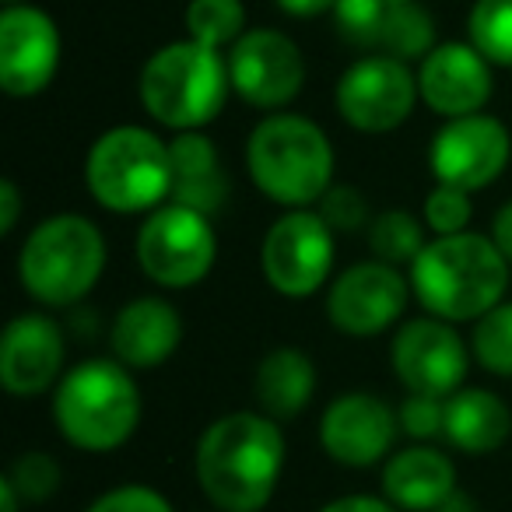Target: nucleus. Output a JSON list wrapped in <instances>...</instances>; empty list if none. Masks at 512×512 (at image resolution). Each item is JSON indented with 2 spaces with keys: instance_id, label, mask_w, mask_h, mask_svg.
Wrapping results in <instances>:
<instances>
[{
  "instance_id": "1",
  "label": "nucleus",
  "mask_w": 512,
  "mask_h": 512,
  "mask_svg": "<svg viewBox=\"0 0 512 512\" xmlns=\"http://www.w3.org/2000/svg\"><path fill=\"white\" fill-rule=\"evenodd\" d=\"M285 467V435L274 418L235 411L218 418L197 446V481L221 512H260Z\"/></svg>"
},
{
  "instance_id": "2",
  "label": "nucleus",
  "mask_w": 512,
  "mask_h": 512,
  "mask_svg": "<svg viewBox=\"0 0 512 512\" xmlns=\"http://www.w3.org/2000/svg\"><path fill=\"white\" fill-rule=\"evenodd\" d=\"M411 288L439 320H481L509 288V260L484 235H435L411 264Z\"/></svg>"
},
{
  "instance_id": "3",
  "label": "nucleus",
  "mask_w": 512,
  "mask_h": 512,
  "mask_svg": "<svg viewBox=\"0 0 512 512\" xmlns=\"http://www.w3.org/2000/svg\"><path fill=\"white\" fill-rule=\"evenodd\" d=\"M253 183L274 204L309 207L323 200L334 179V148L327 134L306 116H267L253 127L246 144Z\"/></svg>"
},
{
  "instance_id": "4",
  "label": "nucleus",
  "mask_w": 512,
  "mask_h": 512,
  "mask_svg": "<svg viewBox=\"0 0 512 512\" xmlns=\"http://www.w3.org/2000/svg\"><path fill=\"white\" fill-rule=\"evenodd\" d=\"M53 418L71 446L109 453L134 435L141 421V393L123 362H81L57 386Z\"/></svg>"
},
{
  "instance_id": "5",
  "label": "nucleus",
  "mask_w": 512,
  "mask_h": 512,
  "mask_svg": "<svg viewBox=\"0 0 512 512\" xmlns=\"http://www.w3.org/2000/svg\"><path fill=\"white\" fill-rule=\"evenodd\" d=\"M232 92L228 60L221 50L204 43H172L162 46L141 71V102L162 127L179 134L200 130L225 109Z\"/></svg>"
},
{
  "instance_id": "6",
  "label": "nucleus",
  "mask_w": 512,
  "mask_h": 512,
  "mask_svg": "<svg viewBox=\"0 0 512 512\" xmlns=\"http://www.w3.org/2000/svg\"><path fill=\"white\" fill-rule=\"evenodd\" d=\"M106 239L81 214H57L32 228L18 256L22 288L43 306H74L102 278Z\"/></svg>"
},
{
  "instance_id": "7",
  "label": "nucleus",
  "mask_w": 512,
  "mask_h": 512,
  "mask_svg": "<svg viewBox=\"0 0 512 512\" xmlns=\"http://www.w3.org/2000/svg\"><path fill=\"white\" fill-rule=\"evenodd\" d=\"M85 179L109 211H158L172 193V151L144 127H113L88 151Z\"/></svg>"
},
{
  "instance_id": "8",
  "label": "nucleus",
  "mask_w": 512,
  "mask_h": 512,
  "mask_svg": "<svg viewBox=\"0 0 512 512\" xmlns=\"http://www.w3.org/2000/svg\"><path fill=\"white\" fill-rule=\"evenodd\" d=\"M218 239L211 218L186 204H162L137 232V264L155 285L190 288L214 267Z\"/></svg>"
},
{
  "instance_id": "9",
  "label": "nucleus",
  "mask_w": 512,
  "mask_h": 512,
  "mask_svg": "<svg viewBox=\"0 0 512 512\" xmlns=\"http://www.w3.org/2000/svg\"><path fill=\"white\" fill-rule=\"evenodd\" d=\"M334 271V228L320 211L295 207L281 214L264 239V274L274 292L306 299Z\"/></svg>"
},
{
  "instance_id": "10",
  "label": "nucleus",
  "mask_w": 512,
  "mask_h": 512,
  "mask_svg": "<svg viewBox=\"0 0 512 512\" xmlns=\"http://www.w3.org/2000/svg\"><path fill=\"white\" fill-rule=\"evenodd\" d=\"M418 95V78L407 60L372 53L344 71L334 99L348 127L362 134H390L414 113Z\"/></svg>"
},
{
  "instance_id": "11",
  "label": "nucleus",
  "mask_w": 512,
  "mask_h": 512,
  "mask_svg": "<svg viewBox=\"0 0 512 512\" xmlns=\"http://www.w3.org/2000/svg\"><path fill=\"white\" fill-rule=\"evenodd\" d=\"M512 155V137L505 130V123H498L495 116H453L446 120V127L435 134L428 162L439 183L456 186V190H484L491 186L502 169L509 165Z\"/></svg>"
},
{
  "instance_id": "12",
  "label": "nucleus",
  "mask_w": 512,
  "mask_h": 512,
  "mask_svg": "<svg viewBox=\"0 0 512 512\" xmlns=\"http://www.w3.org/2000/svg\"><path fill=\"white\" fill-rule=\"evenodd\" d=\"M232 92L256 109L288 106L306 85L302 50L278 29H253L228 53Z\"/></svg>"
},
{
  "instance_id": "13",
  "label": "nucleus",
  "mask_w": 512,
  "mask_h": 512,
  "mask_svg": "<svg viewBox=\"0 0 512 512\" xmlns=\"http://www.w3.org/2000/svg\"><path fill=\"white\" fill-rule=\"evenodd\" d=\"M390 358L407 393L421 397H453L470 365L467 344L439 316L404 323L393 337Z\"/></svg>"
},
{
  "instance_id": "14",
  "label": "nucleus",
  "mask_w": 512,
  "mask_h": 512,
  "mask_svg": "<svg viewBox=\"0 0 512 512\" xmlns=\"http://www.w3.org/2000/svg\"><path fill=\"white\" fill-rule=\"evenodd\" d=\"M337 29L362 50L418 60L435 50V22L418 0H337Z\"/></svg>"
},
{
  "instance_id": "15",
  "label": "nucleus",
  "mask_w": 512,
  "mask_h": 512,
  "mask_svg": "<svg viewBox=\"0 0 512 512\" xmlns=\"http://www.w3.org/2000/svg\"><path fill=\"white\" fill-rule=\"evenodd\" d=\"M60 67V29L29 4H11L0 15V88L11 99H32Z\"/></svg>"
},
{
  "instance_id": "16",
  "label": "nucleus",
  "mask_w": 512,
  "mask_h": 512,
  "mask_svg": "<svg viewBox=\"0 0 512 512\" xmlns=\"http://www.w3.org/2000/svg\"><path fill=\"white\" fill-rule=\"evenodd\" d=\"M407 306V281L383 260L355 264L330 285L327 316L341 334L372 337L400 320Z\"/></svg>"
},
{
  "instance_id": "17",
  "label": "nucleus",
  "mask_w": 512,
  "mask_h": 512,
  "mask_svg": "<svg viewBox=\"0 0 512 512\" xmlns=\"http://www.w3.org/2000/svg\"><path fill=\"white\" fill-rule=\"evenodd\" d=\"M400 418L372 393H344L323 411L320 442L330 460L344 467H372L390 453Z\"/></svg>"
},
{
  "instance_id": "18",
  "label": "nucleus",
  "mask_w": 512,
  "mask_h": 512,
  "mask_svg": "<svg viewBox=\"0 0 512 512\" xmlns=\"http://www.w3.org/2000/svg\"><path fill=\"white\" fill-rule=\"evenodd\" d=\"M64 365V334L50 316L25 313L0 337V383L15 397L46 393Z\"/></svg>"
},
{
  "instance_id": "19",
  "label": "nucleus",
  "mask_w": 512,
  "mask_h": 512,
  "mask_svg": "<svg viewBox=\"0 0 512 512\" xmlns=\"http://www.w3.org/2000/svg\"><path fill=\"white\" fill-rule=\"evenodd\" d=\"M418 92L442 116H474L491 99V67L470 43L435 46L418 71Z\"/></svg>"
},
{
  "instance_id": "20",
  "label": "nucleus",
  "mask_w": 512,
  "mask_h": 512,
  "mask_svg": "<svg viewBox=\"0 0 512 512\" xmlns=\"http://www.w3.org/2000/svg\"><path fill=\"white\" fill-rule=\"evenodd\" d=\"M183 341L179 313L162 299H134L113 323V355L127 369H158Z\"/></svg>"
},
{
  "instance_id": "21",
  "label": "nucleus",
  "mask_w": 512,
  "mask_h": 512,
  "mask_svg": "<svg viewBox=\"0 0 512 512\" xmlns=\"http://www.w3.org/2000/svg\"><path fill=\"white\" fill-rule=\"evenodd\" d=\"M456 491V470L449 456L432 446H411L397 453L383 470V495L397 509L428 512L442 509Z\"/></svg>"
},
{
  "instance_id": "22",
  "label": "nucleus",
  "mask_w": 512,
  "mask_h": 512,
  "mask_svg": "<svg viewBox=\"0 0 512 512\" xmlns=\"http://www.w3.org/2000/svg\"><path fill=\"white\" fill-rule=\"evenodd\" d=\"M172 151V200L211 218L228 197V176L218 151L200 130H186L169 144Z\"/></svg>"
},
{
  "instance_id": "23",
  "label": "nucleus",
  "mask_w": 512,
  "mask_h": 512,
  "mask_svg": "<svg viewBox=\"0 0 512 512\" xmlns=\"http://www.w3.org/2000/svg\"><path fill=\"white\" fill-rule=\"evenodd\" d=\"M512 432V414L491 390H456L446 397V425L442 435L460 453H495Z\"/></svg>"
},
{
  "instance_id": "24",
  "label": "nucleus",
  "mask_w": 512,
  "mask_h": 512,
  "mask_svg": "<svg viewBox=\"0 0 512 512\" xmlns=\"http://www.w3.org/2000/svg\"><path fill=\"white\" fill-rule=\"evenodd\" d=\"M253 390L267 418H295L313 400L316 369L302 351L278 348L260 362L253 379Z\"/></svg>"
},
{
  "instance_id": "25",
  "label": "nucleus",
  "mask_w": 512,
  "mask_h": 512,
  "mask_svg": "<svg viewBox=\"0 0 512 512\" xmlns=\"http://www.w3.org/2000/svg\"><path fill=\"white\" fill-rule=\"evenodd\" d=\"M246 8L242 0H190L186 8V32L193 43L221 50L246 36Z\"/></svg>"
},
{
  "instance_id": "26",
  "label": "nucleus",
  "mask_w": 512,
  "mask_h": 512,
  "mask_svg": "<svg viewBox=\"0 0 512 512\" xmlns=\"http://www.w3.org/2000/svg\"><path fill=\"white\" fill-rule=\"evenodd\" d=\"M470 46L488 64L512 67V0H477L467 18Z\"/></svg>"
},
{
  "instance_id": "27",
  "label": "nucleus",
  "mask_w": 512,
  "mask_h": 512,
  "mask_svg": "<svg viewBox=\"0 0 512 512\" xmlns=\"http://www.w3.org/2000/svg\"><path fill=\"white\" fill-rule=\"evenodd\" d=\"M369 246L376 253V260L397 267V264H414L428 242L418 218H411L407 211H386L369 225Z\"/></svg>"
},
{
  "instance_id": "28",
  "label": "nucleus",
  "mask_w": 512,
  "mask_h": 512,
  "mask_svg": "<svg viewBox=\"0 0 512 512\" xmlns=\"http://www.w3.org/2000/svg\"><path fill=\"white\" fill-rule=\"evenodd\" d=\"M474 355L495 376L512 379V302H498L474 327Z\"/></svg>"
},
{
  "instance_id": "29",
  "label": "nucleus",
  "mask_w": 512,
  "mask_h": 512,
  "mask_svg": "<svg viewBox=\"0 0 512 512\" xmlns=\"http://www.w3.org/2000/svg\"><path fill=\"white\" fill-rule=\"evenodd\" d=\"M470 214H474L470 193L456 190V186L439 183L425 200V225L435 235H460L470 225Z\"/></svg>"
},
{
  "instance_id": "30",
  "label": "nucleus",
  "mask_w": 512,
  "mask_h": 512,
  "mask_svg": "<svg viewBox=\"0 0 512 512\" xmlns=\"http://www.w3.org/2000/svg\"><path fill=\"white\" fill-rule=\"evenodd\" d=\"M320 214L334 232H358L369 221V204L355 186H330L320 200Z\"/></svg>"
},
{
  "instance_id": "31",
  "label": "nucleus",
  "mask_w": 512,
  "mask_h": 512,
  "mask_svg": "<svg viewBox=\"0 0 512 512\" xmlns=\"http://www.w3.org/2000/svg\"><path fill=\"white\" fill-rule=\"evenodd\" d=\"M8 477L15 481L18 495L43 502V498H50L53 491H57V484H60V467H57V460H53V456H46V453H29V456H22V460L15 463V470H11Z\"/></svg>"
},
{
  "instance_id": "32",
  "label": "nucleus",
  "mask_w": 512,
  "mask_h": 512,
  "mask_svg": "<svg viewBox=\"0 0 512 512\" xmlns=\"http://www.w3.org/2000/svg\"><path fill=\"white\" fill-rule=\"evenodd\" d=\"M397 418L411 439H432V435H442V425H446V400L411 393V397L400 404Z\"/></svg>"
},
{
  "instance_id": "33",
  "label": "nucleus",
  "mask_w": 512,
  "mask_h": 512,
  "mask_svg": "<svg viewBox=\"0 0 512 512\" xmlns=\"http://www.w3.org/2000/svg\"><path fill=\"white\" fill-rule=\"evenodd\" d=\"M88 512H172V505L155 488L123 484V488H113L102 498H95Z\"/></svg>"
},
{
  "instance_id": "34",
  "label": "nucleus",
  "mask_w": 512,
  "mask_h": 512,
  "mask_svg": "<svg viewBox=\"0 0 512 512\" xmlns=\"http://www.w3.org/2000/svg\"><path fill=\"white\" fill-rule=\"evenodd\" d=\"M320 512H397L390 498H372V495H348L337 498V502H327Z\"/></svg>"
},
{
  "instance_id": "35",
  "label": "nucleus",
  "mask_w": 512,
  "mask_h": 512,
  "mask_svg": "<svg viewBox=\"0 0 512 512\" xmlns=\"http://www.w3.org/2000/svg\"><path fill=\"white\" fill-rule=\"evenodd\" d=\"M18 211H22V200H18V186L11 179L0 183V232L8 235L18 221Z\"/></svg>"
},
{
  "instance_id": "36",
  "label": "nucleus",
  "mask_w": 512,
  "mask_h": 512,
  "mask_svg": "<svg viewBox=\"0 0 512 512\" xmlns=\"http://www.w3.org/2000/svg\"><path fill=\"white\" fill-rule=\"evenodd\" d=\"M274 4L292 18H316V15H323V11L337 8V0H274Z\"/></svg>"
},
{
  "instance_id": "37",
  "label": "nucleus",
  "mask_w": 512,
  "mask_h": 512,
  "mask_svg": "<svg viewBox=\"0 0 512 512\" xmlns=\"http://www.w3.org/2000/svg\"><path fill=\"white\" fill-rule=\"evenodd\" d=\"M491 239L502 249V256L512 264V200L495 214V225H491Z\"/></svg>"
},
{
  "instance_id": "38",
  "label": "nucleus",
  "mask_w": 512,
  "mask_h": 512,
  "mask_svg": "<svg viewBox=\"0 0 512 512\" xmlns=\"http://www.w3.org/2000/svg\"><path fill=\"white\" fill-rule=\"evenodd\" d=\"M0 512H18V488L11 477H0Z\"/></svg>"
},
{
  "instance_id": "39",
  "label": "nucleus",
  "mask_w": 512,
  "mask_h": 512,
  "mask_svg": "<svg viewBox=\"0 0 512 512\" xmlns=\"http://www.w3.org/2000/svg\"><path fill=\"white\" fill-rule=\"evenodd\" d=\"M4 4H8V8H11V4H18V0H4Z\"/></svg>"
}]
</instances>
